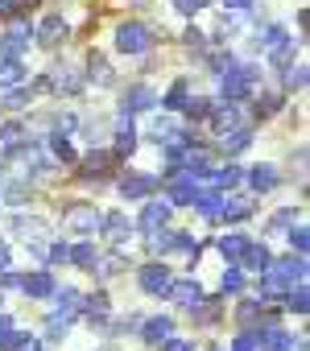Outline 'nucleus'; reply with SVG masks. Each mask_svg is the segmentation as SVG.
I'll return each mask as SVG.
<instances>
[{
  "label": "nucleus",
  "mask_w": 310,
  "mask_h": 351,
  "mask_svg": "<svg viewBox=\"0 0 310 351\" xmlns=\"http://www.w3.org/2000/svg\"><path fill=\"white\" fill-rule=\"evenodd\" d=\"M99 219H104V211H99L95 203H71V207L62 211V223H67L71 232H79V236L99 232Z\"/></svg>",
  "instance_id": "39448f33"
},
{
  "label": "nucleus",
  "mask_w": 310,
  "mask_h": 351,
  "mask_svg": "<svg viewBox=\"0 0 310 351\" xmlns=\"http://www.w3.org/2000/svg\"><path fill=\"white\" fill-rule=\"evenodd\" d=\"M252 335H257V347L261 351H294V335L281 322H261Z\"/></svg>",
  "instance_id": "9d476101"
},
{
  "label": "nucleus",
  "mask_w": 310,
  "mask_h": 351,
  "mask_svg": "<svg viewBox=\"0 0 310 351\" xmlns=\"http://www.w3.org/2000/svg\"><path fill=\"white\" fill-rule=\"evenodd\" d=\"M116 46H120V54H128V58H141V54H149V46H153V34H149L141 21H124V25L116 29Z\"/></svg>",
  "instance_id": "7ed1b4c3"
},
{
  "label": "nucleus",
  "mask_w": 310,
  "mask_h": 351,
  "mask_svg": "<svg viewBox=\"0 0 310 351\" xmlns=\"http://www.w3.org/2000/svg\"><path fill=\"white\" fill-rule=\"evenodd\" d=\"M257 211V195H224V207H219V223H244L248 215Z\"/></svg>",
  "instance_id": "f8f14e48"
},
{
  "label": "nucleus",
  "mask_w": 310,
  "mask_h": 351,
  "mask_svg": "<svg viewBox=\"0 0 310 351\" xmlns=\"http://www.w3.org/2000/svg\"><path fill=\"white\" fill-rule=\"evenodd\" d=\"M244 182H248V191H252V195H269V191H277L281 173H277L273 165H252V169L244 173Z\"/></svg>",
  "instance_id": "6ab92c4d"
},
{
  "label": "nucleus",
  "mask_w": 310,
  "mask_h": 351,
  "mask_svg": "<svg viewBox=\"0 0 310 351\" xmlns=\"http://www.w3.org/2000/svg\"><path fill=\"white\" fill-rule=\"evenodd\" d=\"M42 261L54 269V265H71V244L67 240H50L46 244V252H42Z\"/></svg>",
  "instance_id": "f704fd0d"
},
{
  "label": "nucleus",
  "mask_w": 310,
  "mask_h": 351,
  "mask_svg": "<svg viewBox=\"0 0 310 351\" xmlns=\"http://www.w3.org/2000/svg\"><path fill=\"white\" fill-rule=\"evenodd\" d=\"M116 169V153H108V149H95L91 145V153L83 157V165H79V173L83 178H108V173Z\"/></svg>",
  "instance_id": "4468645a"
},
{
  "label": "nucleus",
  "mask_w": 310,
  "mask_h": 351,
  "mask_svg": "<svg viewBox=\"0 0 310 351\" xmlns=\"http://www.w3.org/2000/svg\"><path fill=\"white\" fill-rule=\"evenodd\" d=\"M261 306H265L261 298H244V302L236 306V322H240V326H252V322L261 318Z\"/></svg>",
  "instance_id": "58836bf2"
},
{
  "label": "nucleus",
  "mask_w": 310,
  "mask_h": 351,
  "mask_svg": "<svg viewBox=\"0 0 310 351\" xmlns=\"http://www.w3.org/2000/svg\"><path fill=\"white\" fill-rule=\"evenodd\" d=\"M34 99V91H25V87H9L5 95H0V108H25Z\"/></svg>",
  "instance_id": "79ce46f5"
},
{
  "label": "nucleus",
  "mask_w": 310,
  "mask_h": 351,
  "mask_svg": "<svg viewBox=\"0 0 310 351\" xmlns=\"http://www.w3.org/2000/svg\"><path fill=\"white\" fill-rule=\"evenodd\" d=\"M46 79H50V91H58V95H83V75L71 62H58Z\"/></svg>",
  "instance_id": "9b49d317"
},
{
  "label": "nucleus",
  "mask_w": 310,
  "mask_h": 351,
  "mask_svg": "<svg viewBox=\"0 0 310 351\" xmlns=\"http://www.w3.org/2000/svg\"><path fill=\"white\" fill-rule=\"evenodd\" d=\"M54 289H58V281H54L50 269H38V273H25L21 277V293L25 298H50Z\"/></svg>",
  "instance_id": "f3484780"
},
{
  "label": "nucleus",
  "mask_w": 310,
  "mask_h": 351,
  "mask_svg": "<svg viewBox=\"0 0 310 351\" xmlns=\"http://www.w3.org/2000/svg\"><path fill=\"white\" fill-rule=\"evenodd\" d=\"M191 318H195L199 326H211V322L219 318V298H199V302L191 306Z\"/></svg>",
  "instance_id": "2f4dec72"
},
{
  "label": "nucleus",
  "mask_w": 310,
  "mask_h": 351,
  "mask_svg": "<svg viewBox=\"0 0 310 351\" xmlns=\"http://www.w3.org/2000/svg\"><path fill=\"white\" fill-rule=\"evenodd\" d=\"M99 236H104L108 244H116V252H128L124 244H128V236H132V219L120 215V211H108V215L99 219Z\"/></svg>",
  "instance_id": "6e6552de"
},
{
  "label": "nucleus",
  "mask_w": 310,
  "mask_h": 351,
  "mask_svg": "<svg viewBox=\"0 0 310 351\" xmlns=\"http://www.w3.org/2000/svg\"><path fill=\"white\" fill-rule=\"evenodd\" d=\"M269 261H273V252H269L265 244H252V240H248V248H244V256H240V269H248V273H261Z\"/></svg>",
  "instance_id": "c85d7f7f"
},
{
  "label": "nucleus",
  "mask_w": 310,
  "mask_h": 351,
  "mask_svg": "<svg viewBox=\"0 0 310 351\" xmlns=\"http://www.w3.org/2000/svg\"><path fill=\"white\" fill-rule=\"evenodd\" d=\"M170 335H174V318H170V314H153V318L141 322V339H145L149 347H158V343L170 339Z\"/></svg>",
  "instance_id": "aec40b11"
},
{
  "label": "nucleus",
  "mask_w": 310,
  "mask_h": 351,
  "mask_svg": "<svg viewBox=\"0 0 310 351\" xmlns=\"http://www.w3.org/2000/svg\"><path fill=\"white\" fill-rule=\"evenodd\" d=\"M158 191H162V182L153 178V173H124V178L116 182V195L128 199V203H145L149 195H158Z\"/></svg>",
  "instance_id": "423d86ee"
},
{
  "label": "nucleus",
  "mask_w": 310,
  "mask_h": 351,
  "mask_svg": "<svg viewBox=\"0 0 310 351\" xmlns=\"http://www.w3.org/2000/svg\"><path fill=\"white\" fill-rule=\"evenodd\" d=\"M149 108H158V91H149L145 83H132V87L120 95V112H128V116L149 112Z\"/></svg>",
  "instance_id": "ddd939ff"
},
{
  "label": "nucleus",
  "mask_w": 310,
  "mask_h": 351,
  "mask_svg": "<svg viewBox=\"0 0 310 351\" xmlns=\"http://www.w3.org/2000/svg\"><path fill=\"white\" fill-rule=\"evenodd\" d=\"M112 153H116V161L136 153V124H132V116H128V112H120V116H116V124H112Z\"/></svg>",
  "instance_id": "0eeeda50"
},
{
  "label": "nucleus",
  "mask_w": 310,
  "mask_h": 351,
  "mask_svg": "<svg viewBox=\"0 0 310 351\" xmlns=\"http://www.w3.org/2000/svg\"><path fill=\"white\" fill-rule=\"evenodd\" d=\"M9 261H13V248H9V240H0V273L9 269Z\"/></svg>",
  "instance_id": "5fc2aeb1"
},
{
  "label": "nucleus",
  "mask_w": 310,
  "mask_h": 351,
  "mask_svg": "<svg viewBox=\"0 0 310 351\" xmlns=\"http://www.w3.org/2000/svg\"><path fill=\"white\" fill-rule=\"evenodd\" d=\"M174 5H178V13H187V17H195V13H203V9L211 5V0H174Z\"/></svg>",
  "instance_id": "de8ad7c7"
},
{
  "label": "nucleus",
  "mask_w": 310,
  "mask_h": 351,
  "mask_svg": "<svg viewBox=\"0 0 310 351\" xmlns=\"http://www.w3.org/2000/svg\"><path fill=\"white\" fill-rule=\"evenodd\" d=\"M187 99H191V95H187V87L178 83V87H170V91H166V99H162V104H166L170 112H182V108H187Z\"/></svg>",
  "instance_id": "a18cd8bd"
},
{
  "label": "nucleus",
  "mask_w": 310,
  "mask_h": 351,
  "mask_svg": "<svg viewBox=\"0 0 310 351\" xmlns=\"http://www.w3.org/2000/svg\"><path fill=\"white\" fill-rule=\"evenodd\" d=\"M281 42H289V34H285L281 25H265V29L257 34V50H273V46H281Z\"/></svg>",
  "instance_id": "c9c22d12"
},
{
  "label": "nucleus",
  "mask_w": 310,
  "mask_h": 351,
  "mask_svg": "<svg viewBox=\"0 0 310 351\" xmlns=\"http://www.w3.org/2000/svg\"><path fill=\"white\" fill-rule=\"evenodd\" d=\"M99 351H120V347H99Z\"/></svg>",
  "instance_id": "052dcab7"
},
{
  "label": "nucleus",
  "mask_w": 310,
  "mask_h": 351,
  "mask_svg": "<svg viewBox=\"0 0 310 351\" xmlns=\"http://www.w3.org/2000/svg\"><path fill=\"white\" fill-rule=\"evenodd\" d=\"M281 302H285L294 314H306V310H310V293H306V281H298V285H294V289H289Z\"/></svg>",
  "instance_id": "4c0bfd02"
},
{
  "label": "nucleus",
  "mask_w": 310,
  "mask_h": 351,
  "mask_svg": "<svg viewBox=\"0 0 310 351\" xmlns=\"http://www.w3.org/2000/svg\"><path fill=\"white\" fill-rule=\"evenodd\" d=\"M0 289H21V273H0Z\"/></svg>",
  "instance_id": "603ef678"
},
{
  "label": "nucleus",
  "mask_w": 310,
  "mask_h": 351,
  "mask_svg": "<svg viewBox=\"0 0 310 351\" xmlns=\"http://www.w3.org/2000/svg\"><path fill=\"white\" fill-rule=\"evenodd\" d=\"M191 207H195V211H199V215H203L207 223H219V207H224V191H215V186H211V191H203V186H199V195H195V203H191Z\"/></svg>",
  "instance_id": "4be33fe9"
},
{
  "label": "nucleus",
  "mask_w": 310,
  "mask_h": 351,
  "mask_svg": "<svg viewBox=\"0 0 310 351\" xmlns=\"http://www.w3.org/2000/svg\"><path fill=\"white\" fill-rule=\"evenodd\" d=\"M170 215H174V207H170L166 199H153V195H149L132 228H141V232H153V228H166V223H170Z\"/></svg>",
  "instance_id": "1a4fd4ad"
},
{
  "label": "nucleus",
  "mask_w": 310,
  "mask_h": 351,
  "mask_svg": "<svg viewBox=\"0 0 310 351\" xmlns=\"http://www.w3.org/2000/svg\"><path fill=\"white\" fill-rule=\"evenodd\" d=\"M21 351H46V347H38V343H29V347H21Z\"/></svg>",
  "instance_id": "bf43d9fd"
},
{
  "label": "nucleus",
  "mask_w": 310,
  "mask_h": 351,
  "mask_svg": "<svg viewBox=\"0 0 310 351\" xmlns=\"http://www.w3.org/2000/svg\"><path fill=\"white\" fill-rule=\"evenodd\" d=\"M289 223H298V211H294V207H281V211H273L269 232H289Z\"/></svg>",
  "instance_id": "37998d69"
},
{
  "label": "nucleus",
  "mask_w": 310,
  "mask_h": 351,
  "mask_svg": "<svg viewBox=\"0 0 310 351\" xmlns=\"http://www.w3.org/2000/svg\"><path fill=\"white\" fill-rule=\"evenodd\" d=\"M158 347H162V351H191V343H187V339H174V335H170V339H162Z\"/></svg>",
  "instance_id": "3c124183"
},
{
  "label": "nucleus",
  "mask_w": 310,
  "mask_h": 351,
  "mask_svg": "<svg viewBox=\"0 0 310 351\" xmlns=\"http://www.w3.org/2000/svg\"><path fill=\"white\" fill-rule=\"evenodd\" d=\"M5 330H13V318H9V314H0V335H5Z\"/></svg>",
  "instance_id": "4d7b16f0"
},
{
  "label": "nucleus",
  "mask_w": 310,
  "mask_h": 351,
  "mask_svg": "<svg viewBox=\"0 0 310 351\" xmlns=\"http://www.w3.org/2000/svg\"><path fill=\"white\" fill-rule=\"evenodd\" d=\"M306 87V66H285V91H302Z\"/></svg>",
  "instance_id": "c03bdc74"
},
{
  "label": "nucleus",
  "mask_w": 310,
  "mask_h": 351,
  "mask_svg": "<svg viewBox=\"0 0 310 351\" xmlns=\"http://www.w3.org/2000/svg\"><path fill=\"white\" fill-rule=\"evenodd\" d=\"M215 191H224V195H232L240 182H244V169L240 165H219V169H211V178H207Z\"/></svg>",
  "instance_id": "5701e85b"
},
{
  "label": "nucleus",
  "mask_w": 310,
  "mask_h": 351,
  "mask_svg": "<svg viewBox=\"0 0 310 351\" xmlns=\"http://www.w3.org/2000/svg\"><path fill=\"white\" fill-rule=\"evenodd\" d=\"M170 285H174V273H170V265H162V261H149V265L136 269V289L149 293V298H166Z\"/></svg>",
  "instance_id": "f257e3e1"
},
{
  "label": "nucleus",
  "mask_w": 310,
  "mask_h": 351,
  "mask_svg": "<svg viewBox=\"0 0 310 351\" xmlns=\"http://www.w3.org/2000/svg\"><path fill=\"white\" fill-rule=\"evenodd\" d=\"M174 132H178V120L174 116H158V120L149 124V141H158V145H166Z\"/></svg>",
  "instance_id": "72a5a7b5"
},
{
  "label": "nucleus",
  "mask_w": 310,
  "mask_h": 351,
  "mask_svg": "<svg viewBox=\"0 0 310 351\" xmlns=\"http://www.w3.org/2000/svg\"><path fill=\"white\" fill-rule=\"evenodd\" d=\"M34 38H38V46H46V50H58V46L71 38V25H67L62 17H46V21H42V29H38Z\"/></svg>",
  "instance_id": "dca6fc26"
},
{
  "label": "nucleus",
  "mask_w": 310,
  "mask_h": 351,
  "mask_svg": "<svg viewBox=\"0 0 310 351\" xmlns=\"http://www.w3.org/2000/svg\"><path fill=\"white\" fill-rule=\"evenodd\" d=\"M244 248H248V236H244V232H228V236H219V256H224L228 265H240Z\"/></svg>",
  "instance_id": "bb28decb"
},
{
  "label": "nucleus",
  "mask_w": 310,
  "mask_h": 351,
  "mask_svg": "<svg viewBox=\"0 0 310 351\" xmlns=\"http://www.w3.org/2000/svg\"><path fill=\"white\" fill-rule=\"evenodd\" d=\"M240 124H244V112H240L236 99H211V108H207V128H211L215 136H228V132H236Z\"/></svg>",
  "instance_id": "f03ea898"
},
{
  "label": "nucleus",
  "mask_w": 310,
  "mask_h": 351,
  "mask_svg": "<svg viewBox=\"0 0 310 351\" xmlns=\"http://www.w3.org/2000/svg\"><path fill=\"white\" fill-rule=\"evenodd\" d=\"M219 141H224V153L236 157V153H244V149L252 145V124H240L236 132H228V136H219Z\"/></svg>",
  "instance_id": "c756f323"
},
{
  "label": "nucleus",
  "mask_w": 310,
  "mask_h": 351,
  "mask_svg": "<svg viewBox=\"0 0 310 351\" xmlns=\"http://www.w3.org/2000/svg\"><path fill=\"white\" fill-rule=\"evenodd\" d=\"M17 9V0H0V13H13Z\"/></svg>",
  "instance_id": "13d9d810"
},
{
  "label": "nucleus",
  "mask_w": 310,
  "mask_h": 351,
  "mask_svg": "<svg viewBox=\"0 0 310 351\" xmlns=\"http://www.w3.org/2000/svg\"><path fill=\"white\" fill-rule=\"evenodd\" d=\"M174 306H182V310H191L199 298H203V285L195 281V277H174V285H170V293H166Z\"/></svg>",
  "instance_id": "a211bd4d"
},
{
  "label": "nucleus",
  "mask_w": 310,
  "mask_h": 351,
  "mask_svg": "<svg viewBox=\"0 0 310 351\" xmlns=\"http://www.w3.org/2000/svg\"><path fill=\"white\" fill-rule=\"evenodd\" d=\"M99 248L91 244V240H79V244H71V265H79L83 273H95V265H99Z\"/></svg>",
  "instance_id": "393cba45"
},
{
  "label": "nucleus",
  "mask_w": 310,
  "mask_h": 351,
  "mask_svg": "<svg viewBox=\"0 0 310 351\" xmlns=\"http://www.w3.org/2000/svg\"><path fill=\"white\" fill-rule=\"evenodd\" d=\"M29 38H34V29H29V21H13L5 34H0V54H9V58H17L25 46H29Z\"/></svg>",
  "instance_id": "2eb2a0df"
},
{
  "label": "nucleus",
  "mask_w": 310,
  "mask_h": 351,
  "mask_svg": "<svg viewBox=\"0 0 310 351\" xmlns=\"http://www.w3.org/2000/svg\"><path fill=\"white\" fill-rule=\"evenodd\" d=\"M232 351H257V335H252V330H244V335L232 343Z\"/></svg>",
  "instance_id": "8fccbe9b"
},
{
  "label": "nucleus",
  "mask_w": 310,
  "mask_h": 351,
  "mask_svg": "<svg viewBox=\"0 0 310 351\" xmlns=\"http://www.w3.org/2000/svg\"><path fill=\"white\" fill-rule=\"evenodd\" d=\"M25 136H29V124H21V120H9V124H0V153L17 149Z\"/></svg>",
  "instance_id": "cd10ccee"
},
{
  "label": "nucleus",
  "mask_w": 310,
  "mask_h": 351,
  "mask_svg": "<svg viewBox=\"0 0 310 351\" xmlns=\"http://www.w3.org/2000/svg\"><path fill=\"white\" fill-rule=\"evenodd\" d=\"M79 314H87V322L91 326H108L112 322V302H108V293H91V298H83V310Z\"/></svg>",
  "instance_id": "412c9836"
},
{
  "label": "nucleus",
  "mask_w": 310,
  "mask_h": 351,
  "mask_svg": "<svg viewBox=\"0 0 310 351\" xmlns=\"http://www.w3.org/2000/svg\"><path fill=\"white\" fill-rule=\"evenodd\" d=\"M87 79H95V87H112V83H116V71L108 66V58H104L99 50L87 54Z\"/></svg>",
  "instance_id": "b1692460"
},
{
  "label": "nucleus",
  "mask_w": 310,
  "mask_h": 351,
  "mask_svg": "<svg viewBox=\"0 0 310 351\" xmlns=\"http://www.w3.org/2000/svg\"><path fill=\"white\" fill-rule=\"evenodd\" d=\"M50 153H54V161H62V165H75V161H79L71 136H62V132H50Z\"/></svg>",
  "instance_id": "7c9ffc66"
},
{
  "label": "nucleus",
  "mask_w": 310,
  "mask_h": 351,
  "mask_svg": "<svg viewBox=\"0 0 310 351\" xmlns=\"http://www.w3.org/2000/svg\"><path fill=\"white\" fill-rule=\"evenodd\" d=\"M232 62H236L232 54H215V62H211V71H215V75H224V71H228Z\"/></svg>",
  "instance_id": "864d4df0"
},
{
  "label": "nucleus",
  "mask_w": 310,
  "mask_h": 351,
  "mask_svg": "<svg viewBox=\"0 0 310 351\" xmlns=\"http://www.w3.org/2000/svg\"><path fill=\"white\" fill-rule=\"evenodd\" d=\"M215 351H219V347H215Z\"/></svg>",
  "instance_id": "680f3d73"
},
{
  "label": "nucleus",
  "mask_w": 310,
  "mask_h": 351,
  "mask_svg": "<svg viewBox=\"0 0 310 351\" xmlns=\"http://www.w3.org/2000/svg\"><path fill=\"white\" fill-rule=\"evenodd\" d=\"M294 58H298V54H294V46H289V42H281V46H273V50H269V62H273L277 71L294 66Z\"/></svg>",
  "instance_id": "ea45409f"
},
{
  "label": "nucleus",
  "mask_w": 310,
  "mask_h": 351,
  "mask_svg": "<svg viewBox=\"0 0 310 351\" xmlns=\"http://www.w3.org/2000/svg\"><path fill=\"white\" fill-rule=\"evenodd\" d=\"M219 293H224V298H228V293H232V298L244 293V269H240V265H228V269H224V277H219Z\"/></svg>",
  "instance_id": "473e14b6"
},
{
  "label": "nucleus",
  "mask_w": 310,
  "mask_h": 351,
  "mask_svg": "<svg viewBox=\"0 0 310 351\" xmlns=\"http://www.w3.org/2000/svg\"><path fill=\"white\" fill-rule=\"evenodd\" d=\"M224 5H228V9H248L252 0H224Z\"/></svg>",
  "instance_id": "6e6d98bb"
},
{
  "label": "nucleus",
  "mask_w": 310,
  "mask_h": 351,
  "mask_svg": "<svg viewBox=\"0 0 310 351\" xmlns=\"http://www.w3.org/2000/svg\"><path fill=\"white\" fill-rule=\"evenodd\" d=\"M257 83V66L252 62H232L224 71V99H244Z\"/></svg>",
  "instance_id": "20e7f679"
},
{
  "label": "nucleus",
  "mask_w": 310,
  "mask_h": 351,
  "mask_svg": "<svg viewBox=\"0 0 310 351\" xmlns=\"http://www.w3.org/2000/svg\"><path fill=\"white\" fill-rule=\"evenodd\" d=\"M50 298L58 302V310H75V314L83 310V293H79V289H71V285H62V289H54Z\"/></svg>",
  "instance_id": "e433bc0d"
},
{
  "label": "nucleus",
  "mask_w": 310,
  "mask_h": 351,
  "mask_svg": "<svg viewBox=\"0 0 310 351\" xmlns=\"http://www.w3.org/2000/svg\"><path fill=\"white\" fill-rule=\"evenodd\" d=\"M50 124H54V132H62V136H71V132L79 128V116H75V112H62V116H54Z\"/></svg>",
  "instance_id": "49530a36"
},
{
  "label": "nucleus",
  "mask_w": 310,
  "mask_h": 351,
  "mask_svg": "<svg viewBox=\"0 0 310 351\" xmlns=\"http://www.w3.org/2000/svg\"><path fill=\"white\" fill-rule=\"evenodd\" d=\"M306 248H310L306 223H289V252H302V256H306Z\"/></svg>",
  "instance_id": "a19ab883"
},
{
  "label": "nucleus",
  "mask_w": 310,
  "mask_h": 351,
  "mask_svg": "<svg viewBox=\"0 0 310 351\" xmlns=\"http://www.w3.org/2000/svg\"><path fill=\"white\" fill-rule=\"evenodd\" d=\"M25 83V62L21 58H0V91H9V87H21Z\"/></svg>",
  "instance_id": "a878e982"
},
{
  "label": "nucleus",
  "mask_w": 310,
  "mask_h": 351,
  "mask_svg": "<svg viewBox=\"0 0 310 351\" xmlns=\"http://www.w3.org/2000/svg\"><path fill=\"white\" fill-rule=\"evenodd\" d=\"M83 132H87V141H91V145H95V141H99V136H108V124H104V120H91V124H87V128H83Z\"/></svg>",
  "instance_id": "09e8293b"
}]
</instances>
